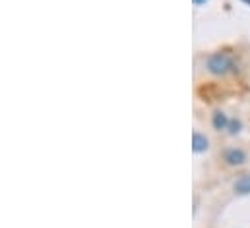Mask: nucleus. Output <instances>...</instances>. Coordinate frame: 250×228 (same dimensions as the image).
Masks as SVG:
<instances>
[{"instance_id": "8", "label": "nucleus", "mask_w": 250, "mask_h": 228, "mask_svg": "<svg viewBox=\"0 0 250 228\" xmlns=\"http://www.w3.org/2000/svg\"><path fill=\"white\" fill-rule=\"evenodd\" d=\"M243 2H247V4H249V6H250V0H243Z\"/></svg>"}, {"instance_id": "1", "label": "nucleus", "mask_w": 250, "mask_h": 228, "mask_svg": "<svg viewBox=\"0 0 250 228\" xmlns=\"http://www.w3.org/2000/svg\"><path fill=\"white\" fill-rule=\"evenodd\" d=\"M206 68L211 76H217V77H223L231 72H237V64L235 60L229 57L227 53H213L209 55L206 60Z\"/></svg>"}, {"instance_id": "2", "label": "nucleus", "mask_w": 250, "mask_h": 228, "mask_svg": "<svg viewBox=\"0 0 250 228\" xmlns=\"http://www.w3.org/2000/svg\"><path fill=\"white\" fill-rule=\"evenodd\" d=\"M223 159H225V163H227L229 167H241V165L247 163V153H245L243 149L233 147V149H227V151H225Z\"/></svg>"}, {"instance_id": "6", "label": "nucleus", "mask_w": 250, "mask_h": 228, "mask_svg": "<svg viewBox=\"0 0 250 228\" xmlns=\"http://www.w3.org/2000/svg\"><path fill=\"white\" fill-rule=\"evenodd\" d=\"M241 128H243V124H241L239 120H231V122H229V128H227V130H229V132H231V133L235 135V133H239V132H241Z\"/></svg>"}, {"instance_id": "5", "label": "nucleus", "mask_w": 250, "mask_h": 228, "mask_svg": "<svg viewBox=\"0 0 250 228\" xmlns=\"http://www.w3.org/2000/svg\"><path fill=\"white\" fill-rule=\"evenodd\" d=\"M229 118H227V114L221 113V111H217V113H213V118H211V126L215 128V130H227L229 128Z\"/></svg>"}, {"instance_id": "4", "label": "nucleus", "mask_w": 250, "mask_h": 228, "mask_svg": "<svg viewBox=\"0 0 250 228\" xmlns=\"http://www.w3.org/2000/svg\"><path fill=\"white\" fill-rule=\"evenodd\" d=\"M233 190H235L237 195H249L250 193V174H243L241 178H237Z\"/></svg>"}, {"instance_id": "7", "label": "nucleus", "mask_w": 250, "mask_h": 228, "mask_svg": "<svg viewBox=\"0 0 250 228\" xmlns=\"http://www.w3.org/2000/svg\"><path fill=\"white\" fill-rule=\"evenodd\" d=\"M196 6H202V4H206V0H192Z\"/></svg>"}, {"instance_id": "3", "label": "nucleus", "mask_w": 250, "mask_h": 228, "mask_svg": "<svg viewBox=\"0 0 250 228\" xmlns=\"http://www.w3.org/2000/svg\"><path fill=\"white\" fill-rule=\"evenodd\" d=\"M208 147H209L208 137L204 133H200V132H194L192 133V151L194 153H206Z\"/></svg>"}]
</instances>
